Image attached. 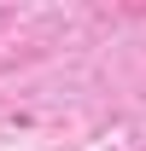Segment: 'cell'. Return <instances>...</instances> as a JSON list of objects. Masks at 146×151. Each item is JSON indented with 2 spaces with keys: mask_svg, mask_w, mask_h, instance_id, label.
I'll return each instance as SVG.
<instances>
[]
</instances>
